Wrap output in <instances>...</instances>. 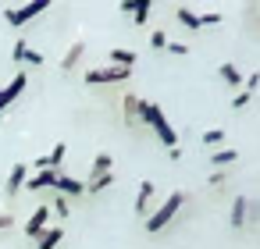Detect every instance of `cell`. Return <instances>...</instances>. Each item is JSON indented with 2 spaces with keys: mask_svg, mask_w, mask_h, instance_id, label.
Here are the masks:
<instances>
[{
  "mask_svg": "<svg viewBox=\"0 0 260 249\" xmlns=\"http://www.w3.org/2000/svg\"><path fill=\"white\" fill-rule=\"evenodd\" d=\"M47 8H50V0H32V4H25V8H8V15H4V18H8V25H11V29H22L25 22H32V18H36V15H43Z\"/></svg>",
  "mask_w": 260,
  "mask_h": 249,
  "instance_id": "obj_3",
  "label": "cell"
},
{
  "mask_svg": "<svg viewBox=\"0 0 260 249\" xmlns=\"http://www.w3.org/2000/svg\"><path fill=\"white\" fill-rule=\"evenodd\" d=\"M11 224V214H0V228H8Z\"/></svg>",
  "mask_w": 260,
  "mask_h": 249,
  "instance_id": "obj_32",
  "label": "cell"
},
{
  "mask_svg": "<svg viewBox=\"0 0 260 249\" xmlns=\"http://www.w3.org/2000/svg\"><path fill=\"white\" fill-rule=\"evenodd\" d=\"M150 199H153V182L143 178L139 182V192H136V214H146L150 210Z\"/></svg>",
  "mask_w": 260,
  "mask_h": 249,
  "instance_id": "obj_12",
  "label": "cell"
},
{
  "mask_svg": "<svg viewBox=\"0 0 260 249\" xmlns=\"http://www.w3.org/2000/svg\"><path fill=\"white\" fill-rule=\"evenodd\" d=\"M128 79V68H93V72H86V82L89 86H107V82H125Z\"/></svg>",
  "mask_w": 260,
  "mask_h": 249,
  "instance_id": "obj_5",
  "label": "cell"
},
{
  "mask_svg": "<svg viewBox=\"0 0 260 249\" xmlns=\"http://www.w3.org/2000/svg\"><path fill=\"white\" fill-rule=\"evenodd\" d=\"M25 61H29V64H43V54H40V50H25Z\"/></svg>",
  "mask_w": 260,
  "mask_h": 249,
  "instance_id": "obj_29",
  "label": "cell"
},
{
  "mask_svg": "<svg viewBox=\"0 0 260 249\" xmlns=\"http://www.w3.org/2000/svg\"><path fill=\"white\" fill-rule=\"evenodd\" d=\"M111 64H114V68H128V72H132V64H136V50L114 47V50H111Z\"/></svg>",
  "mask_w": 260,
  "mask_h": 249,
  "instance_id": "obj_14",
  "label": "cell"
},
{
  "mask_svg": "<svg viewBox=\"0 0 260 249\" xmlns=\"http://www.w3.org/2000/svg\"><path fill=\"white\" fill-rule=\"evenodd\" d=\"M111 182H114V171H107V174H96V178H89V185H86V189H89V192H100V189H107Z\"/></svg>",
  "mask_w": 260,
  "mask_h": 249,
  "instance_id": "obj_20",
  "label": "cell"
},
{
  "mask_svg": "<svg viewBox=\"0 0 260 249\" xmlns=\"http://www.w3.org/2000/svg\"><path fill=\"white\" fill-rule=\"evenodd\" d=\"M150 8H153V0H125V4H121V11H125V15H132V18H136V25H146Z\"/></svg>",
  "mask_w": 260,
  "mask_h": 249,
  "instance_id": "obj_8",
  "label": "cell"
},
{
  "mask_svg": "<svg viewBox=\"0 0 260 249\" xmlns=\"http://www.w3.org/2000/svg\"><path fill=\"white\" fill-rule=\"evenodd\" d=\"M221 22V15L217 11H207V15H200V25H217Z\"/></svg>",
  "mask_w": 260,
  "mask_h": 249,
  "instance_id": "obj_28",
  "label": "cell"
},
{
  "mask_svg": "<svg viewBox=\"0 0 260 249\" xmlns=\"http://www.w3.org/2000/svg\"><path fill=\"white\" fill-rule=\"evenodd\" d=\"M182 199H185V196H182V192L175 189V192H171V196H168V199H164V203H160V206H157V210H153V214L146 217V231H150V235H157V231H164V228H168V221H171V217L178 214V206H182Z\"/></svg>",
  "mask_w": 260,
  "mask_h": 249,
  "instance_id": "obj_2",
  "label": "cell"
},
{
  "mask_svg": "<svg viewBox=\"0 0 260 249\" xmlns=\"http://www.w3.org/2000/svg\"><path fill=\"white\" fill-rule=\"evenodd\" d=\"M249 103V93H235V100H232V107L239 111V107H246Z\"/></svg>",
  "mask_w": 260,
  "mask_h": 249,
  "instance_id": "obj_30",
  "label": "cell"
},
{
  "mask_svg": "<svg viewBox=\"0 0 260 249\" xmlns=\"http://www.w3.org/2000/svg\"><path fill=\"white\" fill-rule=\"evenodd\" d=\"M61 238H64V228H47V231L36 238V245H40V249H57Z\"/></svg>",
  "mask_w": 260,
  "mask_h": 249,
  "instance_id": "obj_15",
  "label": "cell"
},
{
  "mask_svg": "<svg viewBox=\"0 0 260 249\" xmlns=\"http://www.w3.org/2000/svg\"><path fill=\"white\" fill-rule=\"evenodd\" d=\"M54 189H57V192H61L64 199H68V196H72V199H79V196L86 192V185H82L79 178H72V174H64V171L57 174V182H54Z\"/></svg>",
  "mask_w": 260,
  "mask_h": 249,
  "instance_id": "obj_7",
  "label": "cell"
},
{
  "mask_svg": "<svg viewBox=\"0 0 260 249\" xmlns=\"http://www.w3.org/2000/svg\"><path fill=\"white\" fill-rule=\"evenodd\" d=\"M210 160H214L217 167H228V164H235V160H239V150H217Z\"/></svg>",
  "mask_w": 260,
  "mask_h": 249,
  "instance_id": "obj_19",
  "label": "cell"
},
{
  "mask_svg": "<svg viewBox=\"0 0 260 249\" xmlns=\"http://www.w3.org/2000/svg\"><path fill=\"white\" fill-rule=\"evenodd\" d=\"M224 178H228L224 171H214V174H210V185H224Z\"/></svg>",
  "mask_w": 260,
  "mask_h": 249,
  "instance_id": "obj_31",
  "label": "cell"
},
{
  "mask_svg": "<svg viewBox=\"0 0 260 249\" xmlns=\"http://www.w3.org/2000/svg\"><path fill=\"white\" fill-rule=\"evenodd\" d=\"M256 86H260V72H253V75H246V82H242V93H256Z\"/></svg>",
  "mask_w": 260,
  "mask_h": 249,
  "instance_id": "obj_23",
  "label": "cell"
},
{
  "mask_svg": "<svg viewBox=\"0 0 260 249\" xmlns=\"http://www.w3.org/2000/svg\"><path fill=\"white\" fill-rule=\"evenodd\" d=\"M25 50H29V43H25V40H18V43L11 47V57H15V61H25Z\"/></svg>",
  "mask_w": 260,
  "mask_h": 249,
  "instance_id": "obj_26",
  "label": "cell"
},
{
  "mask_svg": "<svg viewBox=\"0 0 260 249\" xmlns=\"http://www.w3.org/2000/svg\"><path fill=\"white\" fill-rule=\"evenodd\" d=\"M221 79H224L228 86H235V89H239V86L246 82V75H242V72H239L235 64H221Z\"/></svg>",
  "mask_w": 260,
  "mask_h": 249,
  "instance_id": "obj_16",
  "label": "cell"
},
{
  "mask_svg": "<svg viewBox=\"0 0 260 249\" xmlns=\"http://www.w3.org/2000/svg\"><path fill=\"white\" fill-rule=\"evenodd\" d=\"M175 15H178V22H182L185 29H203V25H200V15H196V11H189V8H178Z\"/></svg>",
  "mask_w": 260,
  "mask_h": 249,
  "instance_id": "obj_18",
  "label": "cell"
},
{
  "mask_svg": "<svg viewBox=\"0 0 260 249\" xmlns=\"http://www.w3.org/2000/svg\"><path fill=\"white\" fill-rule=\"evenodd\" d=\"M25 86H29L25 72H18V75H15L8 86H0V114H4V111H8V107H11L18 96H22V89H25Z\"/></svg>",
  "mask_w": 260,
  "mask_h": 249,
  "instance_id": "obj_4",
  "label": "cell"
},
{
  "mask_svg": "<svg viewBox=\"0 0 260 249\" xmlns=\"http://www.w3.org/2000/svg\"><path fill=\"white\" fill-rule=\"evenodd\" d=\"M25 178H29V167H25V164H15V167H11V174H8L4 192H8V196H18V189L25 185Z\"/></svg>",
  "mask_w": 260,
  "mask_h": 249,
  "instance_id": "obj_11",
  "label": "cell"
},
{
  "mask_svg": "<svg viewBox=\"0 0 260 249\" xmlns=\"http://www.w3.org/2000/svg\"><path fill=\"white\" fill-rule=\"evenodd\" d=\"M139 103H143V100H136L132 93L125 96V118H128V121H139Z\"/></svg>",
  "mask_w": 260,
  "mask_h": 249,
  "instance_id": "obj_21",
  "label": "cell"
},
{
  "mask_svg": "<svg viewBox=\"0 0 260 249\" xmlns=\"http://www.w3.org/2000/svg\"><path fill=\"white\" fill-rule=\"evenodd\" d=\"M47 217H50V206L40 203V206L32 210V217L25 221V235H29V238H40V235L47 231Z\"/></svg>",
  "mask_w": 260,
  "mask_h": 249,
  "instance_id": "obj_6",
  "label": "cell"
},
{
  "mask_svg": "<svg viewBox=\"0 0 260 249\" xmlns=\"http://www.w3.org/2000/svg\"><path fill=\"white\" fill-rule=\"evenodd\" d=\"M57 174H61V171H36V174L25 178V189H32V192H40V189H54Z\"/></svg>",
  "mask_w": 260,
  "mask_h": 249,
  "instance_id": "obj_10",
  "label": "cell"
},
{
  "mask_svg": "<svg viewBox=\"0 0 260 249\" xmlns=\"http://www.w3.org/2000/svg\"><path fill=\"white\" fill-rule=\"evenodd\" d=\"M150 47H153V50H164V47H168V36H164L160 29H153V32H150Z\"/></svg>",
  "mask_w": 260,
  "mask_h": 249,
  "instance_id": "obj_22",
  "label": "cell"
},
{
  "mask_svg": "<svg viewBox=\"0 0 260 249\" xmlns=\"http://www.w3.org/2000/svg\"><path fill=\"white\" fill-rule=\"evenodd\" d=\"M221 139H224V132H221V128H207V132H203V143H207V146H217Z\"/></svg>",
  "mask_w": 260,
  "mask_h": 249,
  "instance_id": "obj_24",
  "label": "cell"
},
{
  "mask_svg": "<svg viewBox=\"0 0 260 249\" xmlns=\"http://www.w3.org/2000/svg\"><path fill=\"white\" fill-rule=\"evenodd\" d=\"M54 214H57V217H68V214H72V206H68V199H64V196H57V199H54Z\"/></svg>",
  "mask_w": 260,
  "mask_h": 249,
  "instance_id": "obj_25",
  "label": "cell"
},
{
  "mask_svg": "<svg viewBox=\"0 0 260 249\" xmlns=\"http://www.w3.org/2000/svg\"><path fill=\"white\" fill-rule=\"evenodd\" d=\"M246 217H249V199H246V196H235V199H232L228 224H232V228H246Z\"/></svg>",
  "mask_w": 260,
  "mask_h": 249,
  "instance_id": "obj_9",
  "label": "cell"
},
{
  "mask_svg": "<svg viewBox=\"0 0 260 249\" xmlns=\"http://www.w3.org/2000/svg\"><path fill=\"white\" fill-rule=\"evenodd\" d=\"M82 50H86V43H82V40H75V43L68 47V54L61 57V72H72V68L79 64V57H82Z\"/></svg>",
  "mask_w": 260,
  "mask_h": 249,
  "instance_id": "obj_13",
  "label": "cell"
},
{
  "mask_svg": "<svg viewBox=\"0 0 260 249\" xmlns=\"http://www.w3.org/2000/svg\"><path fill=\"white\" fill-rule=\"evenodd\" d=\"M111 167H114V157H111V153H96V157H93V178H96V174H107Z\"/></svg>",
  "mask_w": 260,
  "mask_h": 249,
  "instance_id": "obj_17",
  "label": "cell"
},
{
  "mask_svg": "<svg viewBox=\"0 0 260 249\" xmlns=\"http://www.w3.org/2000/svg\"><path fill=\"white\" fill-rule=\"evenodd\" d=\"M164 50H168V54H175V57H185V54H189V47H185V43H168Z\"/></svg>",
  "mask_w": 260,
  "mask_h": 249,
  "instance_id": "obj_27",
  "label": "cell"
},
{
  "mask_svg": "<svg viewBox=\"0 0 260 249\" xmlns=\"http://www.w3.org/2000/svg\"><path fill=\"white\" fill-rule=\"evenodd\" d=\"M139 121H146V125L157 132V139H160L168 150H175V146H178V132L168 125V118H164L160 103H139Z\"/></svg>",
  "mask_w": 260,
  "mask_h": 249,
  "instance_id": "obj_1",
  "label": "cell"
}]
</instances>
